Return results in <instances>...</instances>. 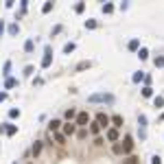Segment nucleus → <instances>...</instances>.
I'll use <instances>...</instances> for the list:
<instances>
[{"label": "nucleus", "mask_w": 164, "mask_h": 164, "mask_svg": "<svg viewBox=\"0 0 164 164\" xmlns=\"http://www.w3.org/2000/svg\"><path fill=\"white\" fill-rule=\"evenodd\" d=\"M90 103H98V101H105V103H114V96L112 94H92L88 98Z\"/></svg>", "instance_id": "obj_1"}, {"label": "nucleus", "mask_w": 164, "mask_h": 164, "mask_svg": "<svg viewBox=\"0 0 164 164\" xmlns=\"http://www.w3.org/2000/svg\"><path fill=\"white\" fill-rule=\"evenodd\" d=\"M50 61H53V48L46 46V50H44V59H42V68H48Z\"/></svg>", "instance_id": "obj_2"}, {"label": "nucleus", "mask_w": 164, "mask_h": 164, "mask_svg": "<svg viewBox=\"0 0 164 164\" xmlns=\"http://www.w3.org/2000/svg\"><path fill=\"white\" fill-rule=\"evenodd\" d=\"M138 123H140V138L144 140V138H147V116L140 114L138 116Z\"/></svg>", "instance_id": "obj_3"}, {"label": "nucleus", "mask_w": 164, "mask_h": 164, "mask_svg": "<svg viewBox=\"0 0 164 164\" xmlns=\"http://www.w3.org/2000/svg\"><path fill=\"white\" fill-rule=\"evenodd\" d=\"M18 131V127L11 125V123H5V125H0V133H7V136H13Z\"/></svg>", "instance_id": "obj_4"}, {"label": "nucleus", "mask_w": 164, "mask_h": 164, "mask_svg": "<svg viewBox=\"0 0 164 164\" xmlns=\"http://www.w3.org/2000/svg\"><path fill=\"white\" fill-rule=\"evenodd\" d=\"M123 153H131V149H133V138L131 136H125V140H123Z\"/></svg>", "instance_id": "obj_5"}, {"label": "nucleus", "mask_w": 164, "mask_h": 164, "mask_svg": "<svg viewBox=\"0 0 164 164\" xmlns=\"http://www.w3.org/2000/svg\"><path fill=\"white\" fill-rule=\"evenodd\" d=\"M96 123H98V127H101V129H105V127L109 125V116L103 114V112H98V114H96Z\"/></svg>", "instance_id": "obj_6"}, {"label": "nucleus", "mask_w": 164, "mask_h": 164, "mask_svg": "<svg viewBox=\"0 0 164 164\" xmlns=\"http://www.w3.org/2000/svg\"><path fill=\"white\" fill-rule=\"evenodd\" d=\"M90 123V116H88V112H81V114H77V125H88Z\"/></svg>", "instance_id": "obj_7"}, {"label": "nucleus", "mask_w": 164, "mask_h": 164, "mask_svg": "<svg viewBox=\"0 0 164 164\" xmlns=\"http://www.w3.org/2000/svg\"><path fill=\"white\" fill-rule=\"evenodd\" d=\"M107 140H112V142H116L118 140V129H114V127H112V129H107Z\"/></svg>", "instance_id": "obj_8"}, {"label": "nucleus", "mask_w": 164, "mask_h": 164, "mask_svg": "<svg viewBox=\"0 0 164 164\" xmlns=\"http://www.w3.org/2000/svg\"><path fill=\"white\" fill-rule=\"evenodd\" d=\"M109 123H114V129H118V127H123V116H112V118H109Z\"/></svg>", "instance_id": "obj_9"}, {"label": "nucleus", "mask_w": 164, "mask_h": 164, "mask_svg": "<svg viewBox=\"0 0 164 164\" xmlns=\"http://www.w3.org/2000/svg\"><path fill=\"white\" fill-rule=\"evenodd\" d=\"M77 131V127L72 125V123H68V125H63V136H72Z\"/></svg>", "instance_id": "obj_10"}, {"label": "nucleus", "mask_w": 164, "mask_h": 164, "mask_svg": "<svg viewBox=\"0 0 164 164\" xmlns=\"http://www.w3.org/2000/svg\"><path fill=\"white\" fill-rule=\"evenodd\" d=\"M142 96H144V98L153 96V88H151V85H144V88H142Z\"/></svg>", "instance_id": "obj_11"}, {"label": "nucleus", "mask_w": 164, "mask_h": 164, "mask_svg": "<svg viewBox=\"0 0 164 164\" xmlns=\"http://www.w3.org/2000/svg\"><path fill=\"white\" fill-rule=\"evenodd\" d=\"M123 164H140V162H138V158H136V156H127V158L123 160Z\"/></svg>", "instance_id": "obj_12"}, {"label": "nucleus", "mask_w": 164, "mask_h": 164, "mask_svg": "<svg viewBox=\"0 0 164 164\" xmlns=\"http://www.w3.org/2000/svg\"><path fill=\"white\" fill-rule=\"evenodd\" d=\"M31 153H33V156H40V153H42V142H35L33 149H31Z\"/></svg>", "instance_id": "obj_13"}, {"label": "nucleus", "mask_w": 164, "mask_h": 164, "mask_svg": "<svg viewBox=\"0 0 164 164\" xmlns=\"http://www.w3.org/2000/svg\"><path fill=\"white\" fill-rule=\"evenodd\" d=\"M59 125H61V123L57 121V118H53V121L48 123V127H50V131H55V129H59Z\"/></svg>", "instance_id": "obj_14"}, {"label": "nucleus", "mask_w": 164, "mask_h": 164, "mask_svg": "<svg viewBox=\"0 0 164 164\" xmlns=\"http://www.w3.org/2000/svg\"><path fill=\"white\" fill-rule=\"evenodd\" d=\"M153 63H156V68H164V57L160 55V57H156L153 59Z\"/></svg>", "instance_id": "obj_15"}, {"label": "nucleus", "mask_w": 164, "mask_h": 164, "mask_svg": "<svg viewBox=\"0 0 164 164\" xmlns=\"http://www.w3.org/2000/svg\"><path fill=\"white\" fill-rule=\"evenodd\" d=\"M18 33H20V26H18V24H11V26H9V35H18Z\"/></svg>", "instance_id": "obj_16"}, {"label": "nucleus", "mask_w": 164, "mask_h": 164, "mask_svg": "<svg viewBox=\"0 0 164 164\" xmlns=\"http://www.w3.org/2000/svg\"><path fill=\"white\" fill-rule=\"evenodd\" d=\"M15 85H18V81H15V79H11V77L5 81V88H15Z\"/></svg>", "instance_id": "obj_17"}, {"label": "nucleus", "mask_w": 164, "mask_h": 164, "mask_svg": "<svg viewBox=\"0 0 164 164\" xmlns=\"http://www.w3.org/2000/svg\"><path fill=\"white\" fill-rule=\"evenodd\" d=\"M90 131H92L94 136H98V131H101V127H98V123H92V125H90Z\"/></svg>", "instance_id": "obj_18"}, {"label": "nucleus", "mask_w": 164, "mask_h": 164, "mask_svg": "<svg viewBox=\"0 0 164 164\" xmlns=\"http://www.w3.org/2000/svg\"><path fill=\"white\" fill-rule=\"evenodd\" d=\"M72 50H75V44H72V42H68L66 46H63V53H66V55H70Z\"/></svg>", "instance_id": "obj_19"}, {"label": "nucleus", "mask_w": 164, "mask_h": 164, "mask_svg": "<svg viewBox=\"0 0 164 164\" xmlns=\"http://www.w3.org/2000/svg\"><path fill=\"white\" fill-rule=\"evenodd\" d=\"M66 118H68V121H72V118H77V112H75V109H66Z\"/></svg>", "instance_id": "obj_20"}, {"label": "nucleus", "mask_w": 164, "mask_h": 164, "mask_svg": "<svg viewBox=\"0 0 164 164\" xmlns=\"http://www.w3.org/2000/svg\"><path fill=\"white\" fill-rule=\"evenodd\" d=\"M153 105H156V107H162V105H164V96H156V98H153Z\"/></svg>", "instance_id": "obj_21"}, {"label": "nucleus", "mask_w": 164, "mask_h": 164, "mask_svg": "<svg viewBox=\"0 0 164 164\" xmlns=\"http://www.w3.org/2000/svg\"><path fill=\"white\" fill-rule=\"evenodd\" d=\"M92 66V61H81L79 66H77V70H85V68H90Z\"/></svg>", "instance_id": "obj_22"}, {"label": "nucleus", "mask_w": 164, "mask_h": 164, "mask_svg": "<svg viewBox=\"0 0 164 164\" xmlns=\"http://www.w3.org/2000/svg\"><path fill=\"white\" fill-rule=\"evenodd\" d=\"M140 81H144V75L142 72H136L133 75V83H140Z\"/></svg>", "instance_id": "obj_23"}, {"label": "nucleus", "mask_w": 164, "mask_h": 164, "mask_svg": "<svg viewBox=\"0 0 164 164\" xmlns=\"http://www.w3.org/2000/svg\"><path fill=\"white\" fill-rule=\"evenodd\" d=\"M33 46H35V44H33V40H26V44H24V50H26V53H31V50H33Z\"/></svg>", "instance_id": "obj_24"}, {"label": "nucleus", "mask_w": 164, "mask_h": 164, "mask_svg": "<svg viewBox=\"0 0 164 164\" xmlns=\"http://www.w3.org/2000/svg\"><path fill=\"white\" fill-rule=\"evenodd\" d=\"M138 57H140V59H147V57H149V50H147V48H140V50H138Z\"/></svg>", "instance_id": "obj_25"}, {"label": "nucleus", "mask_w": 164, "mask_h": 164, "mask_svg": "<svg viewBox=\"0 0 164 164\" xmlns=\"http://www.w3.org/2000/svg\"><path fill=\"white\" fill-rule=\"evenodd\" d=\"M9 70H11V61H7V63H5V68H2V75H5L7 79H9Z\"/></svg>", "instance_id": "obj_26"}, {"label": "nucleus", "mask_w": 164, "mask_h": 164, "mask_svg": "<svg viewBox=\"0 0 164 164\" xmlns=\"http://www.w3.org/2000/svg\"><path fill=\"white\" fill-rule=\"evenodd\" d=\"M138 44H140L138 40H131L129 42V50H138Z\"/></svg>", "instance_id": "obj_27"}, {"label": "nucleus", "mask_w": 164, "mask_h": 164, "mask_svg": "<svg viewBox=\"0 0 164 164\" xmlns=\"http://www.w3.org/2000/svg\"><path fill=\"white\" fill-rule=\"evenodd\" d=\"M9 116H11V118H18V116H20V109H9Z\"/></svg>", "instance_id": "obj_28"}, {"label": "nucleus", "mask_w": 164, "mask_h": 164, "mask_svg": "<svg viewBox=\"0 0 164 164\" xmlns=\"http://www.w3.org/2000/svg\"><path fill=\"white\" fill-rule=\"evenodd\" d=\"M55 140H57L59 144H63V142H66V136H63V133H57V136H55Z\"/></svg>", "instance_id": "obj_29"}, {"label": "nucleus", "mask_w": 164, "mask_h": 164, "mask_svg": "<svg viewBox=\"0 0 164 164\" xmlns=\"http://www.w3.org/2000/svg\"><path fill=\"white\" fill-rule=\"evenodd\" d=\"M114 11V5H103V13H112Z\"/></svg>", "instance_id": "obj_30"}, {"label": "nucleus", "mask_w": 164, "mask_h": 164, "mask_svg": "<svg viewBox=\"0 0 164 164\" xmlns=\"http://www.w3.org/2000/svg\"><path fill=\"white\" fill-rule=\"evenodd\" d=\"M77 136H79V140H85V138H88V131H85V129H81Z\"/></svg>", "instance_id": "obj_31"}, {"label": "nucleus", "mask_w": 164, "mask_h": 164, "mask_svg": "<svg viewBox=\"0 0 164 164\" xmlns=\"http://www.w3.org/2000/svg\"><path fill=\"white\" fill-rule=\"evenodd\" d=\"M50 9H53V2H46V5H44V7H42V11H44V13H48V11H50Z\"/></svg>", "instance_id": "obj_32"}, {"label": "nucleus", "mask_w": 164, "mask_h": 164, "mask_svg": "<svg viewBox=\"0 0 164 164\" xmlns=\"http://www.w3.org/2000/svg\"><path fill=\"white\" fill-rule=\"evenodd\" d=\"M85 26H88V29H96V20H88Z\"/></svg>", "instance_id": "obj_33"}, {"label": "nucleus", "mask_w": 164, "mask_h": 164, "mask_svg": "<svg viewBox=\"0 0 164 164\" xmlns=\"http://www.w3.org/2000/svg\"><path fill=\"white\" fill-rule=\"evenodd\" d=\"M83 9H85V5H83V2H79V5L75 7V11H77V13H81V11H83Z\"/></svg>", "instance_id": "obj_34"}, {"label": "nucleus", "mask_w": 164, "mask_h": 164, "mask_svg": "<svg viewBox=\"0 0 164 164\" xmlns=\"http://www.w3.org/2000/svg\"><path fill=\"white\" fill-rule=\"evenodd\" d=\"M151 164H162V158H160V156H153V160H151Z\"/></svg>", "instance_id": "obj_35"}, {"label": "nucleus", "mask_w": 164, "mask_h": 164, "mask_svg": "<svg viewBox=\"0 0 164 164\" xmlns=\"http://www.w3.org/2000/svg\"><path fill=\"white\" fill-rule=\"evenodd\" d=\"M24 75H26V77L33 75V66H26V68H24Z\"/></svg>", "instance_id": "obj_36"}, {"label": "nucleus", "mask_w": 164, "mask_h": 164, "mask_svg": "<svg viewBox=\"0 0 164 164\" xmlns=\"http://www.w3.org/2000/svg\"><path fill=\"white\" fill-rule=\"evenodd\" d=\"M114 153H123V147H121V144H118V142L114 144Z\"/></svg>", "instance_id": "obj_37"}, {"label": "nucleus", "mask_w": 164, "mask_h": 164, "mask_svg": "<svg viewBox=\"0 0 164 164\" xmlns=\"http://www.w3.org/2000/svg\"><path fill=\"white\" fill-rule=\"evenodd\" d=\"M2 31H5V22L0 20V35H2Z\"/></svg>", "instance_id": "obj_38"}, {"label": "nucleus", "mask_w": 164, "mask_h": 164, "mask_svg": "<svg viewBox=\"0 0 164 164\" xmlns=\"http://www.w3.org/2000/svg\"><path fill=\"white\" fill-rule=\"evenodd\" d=\"M7 98V92H0V101H5Z\"/></svg>", "instance_id": "obj_39"}]
</instances>
